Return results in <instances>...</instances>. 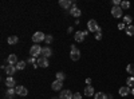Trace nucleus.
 <instances>
[{
	"mask_svg": "<svg viewBox=\"0 0 134 99\" xmlns=\"http://www.w3.org/2000/svg\"><path fill=\"white\" fill-rule=\"evenodd\" d=\"M87 30L90 31V32H95V34H98V32L102 31V28L98 26V23H97L94 19H91V20L87 21Z\"/></svg>",
	"mask_w": 134,
	"mask_h": 99,
	"instance_id": "1",
	"label": "nucleus"
},
{
	"mask_svg": "<svg viewBox=\"0 0 134 99\" xmlns=\"http://www.w3.org/2000/svg\"><path fill=\"white\" fill-rule=\"evenodd\" d=\"M42 47L39 46V44H34L32 47H31V50H30V54H31V56L32 58H36V56H40L42 55Z\"/></svg>",
	"mask_w": 134,
	"mask_h": 99,
	"instance_id": "2",
	"label": "nucleus"
},
{
	"mask_svg": "<svg viewBox=\"0 0 134 99\" xmlns=\"http://www.w3.org/2000/svg\"><path fill=\"white\" fill-rule=\"evenodd\" d=\"M44 39H46V35L40 31L35 32V34L32 35V42L35 43V44H38V43H40V42H44Z\"/></svg>",
	"mask_w": 134,
	"mask_h": 99,
	"instance_id": "3",
	"label": "nucleus"
},
{
	"mask_svg": "<svg viewBox=\"0 0 134 99\" xmlns=\"http://www.w3.org/2000/svg\"><path fill=\"white\" fill-rule=\"evenodd\" d=\"M70 58H71V60H74V62H76V60H79V58H81V51L78 50L75 46H71V52H70Z\"/></svg>",
	"mask_w": 134,
	"mask_h": 99,
	"instance_id": "4",
	"label": "nucleus"
},
{
	"mask_svg": "<svg viewBox=\"0 0 134 99\" xmlns=\"http://www.w3.org/2000/svg\"><path fill=\"white\" fill-rule=\"evenodd\" d=\"M122 14H124V9L121 8V5H118V7H113V8H111V15H113L115 19L121 18V16H122Z\"/></svg>",
	"mask_w": 134,
	"mask_h": 99,
	"instance_id": "5",
	"label": "nucleus"
},
{
	"mask_svg": "<svg viewBox=\"0 0 134 99\" xmlns=\"http://www.w3.org/2000/svg\"><path fill=\"white\" fill-rule=\"evenodd\" d=\"M15 90H16V94H18L19 96H26V95L28 94V90L26 89L24 86H16Z\"/></svg>",
	"mask_w": 134,
	"mask_h": 99,
	"instance_id": "6",
	"label": "nucleus"
},
{
	"mask_svg": "<svg viewBox=\"0 0 134 99\" xmlns=\"http://www.w3.org/2000/svg\"><path fill=\"white\" fill-rule=\"evenodd\" d=\"M72 94L70 90H62L60 95H59V99H72Z\"/></svg>",
	"mask_w": 134,
	"mask_h": 99,
	"instance_id": "7",
	"label": "nucleus"
},
{
	"mask_svg": "<svg viewBox=\"0 0 134 99\" xmlns=\"http://www.w3.org/2000/svg\"><path fill=\"white\" fill-rule=\"evenodd\" d=\"M85 38H86V36L83 35V32H82V31L75 32V35H74V39H75V42H76V43H83Z\"/></svg>",
	"mask_w": 134,
	"mask_h": 99,
	"instance_id": "8",
	"label": "nucleus"
},
{
	"mask_svg": "<svg viewBox=\"0 0 134 99\" xmlns=\"http://www.w3.org/2000/svg\"><path fill=\"white\" fill-rule=\"evenodd\" d=\"M38 66H40L42 68H47V67H48V59L40 56V58L38 59Z\"/></svg>",
	"mask_w": 134,
	"mask_h": 99,
	"instance_id": "9",
	"label": "nucleus"
},
{
	"mask_svg": "<svg viewBox=\"0 0 134 99\" xmlns=\"http://www.w3.org/2000/svg\"><path fill=\"white\" fill-rule=\"evenodd\" d=\"M5 84H7L8 89H15L16 87V82H15V79L12 78V76H8V78L5 79Z\"/></svg>",
	"mask_w": 134,
	"mask_h": 99,
	"instance_id": "10",
	"label": "nucleus"
},
{
	"mask_svg": "<svg viewBox=\"0 0 134 99\" xmlns=\"http://www.w3.org/2000/svg\"><path fill=\"white\" fill-rule=\"evenodd\" d=\"M59 5L64 9H69L72 7V3H71V0H59Z\"/></svg>",
	"mask_w": 134,
	"mask_h": 99,
	"instance_id": "11",
	"label": "nucleus"
},
{
	"mask_svg": "<svg viewBox=\"0 0 134 99\" xmlns=\"http://www.w3.org/2000/svg\"><path fill=\"white\" fill-rule=\"evenodd\" d=\"M62 86H63V82H60V80H54L52 84H51V89H52L54 91H59V90H62Z\"/></svg>",
	"mask_w": 134,
	"mask_h": 99,
	"instance_id": "12",
	"label": "nucleus"
},
{
	"mask_svg": "<svg viewBox=\"0 0 134 99\" xmlns=\"http://www.w3.org/2000/svg\"><path fill=\"white\" fill-rule=\"evenodd\" d=\"M7 62H8V64H12V66H16V64L19 63V62H18V58H16V55H15V54H11V55H8Z\"/></svg>",
	"mask_w": 134,
	"mask_h": 99,
	"instance_id": "13",
	"label": "nucleus"
},
{
	"mask_svg": "<svg viewBox=\"0 0 134 99\" xmlns=\"http://www.w3.org/2000/svg\"><path fill=\"white\" fill-rule=\"evenodd\" d=\"M5 72L8 76H12L15 72H16V66H12V64H8L5 67Z\"/></svg>",
	"mask_w": 134,
	"mask_h": 99,
	"instance_id": "14",
	"label": "nucleus"
},
{
	"mask_svg": "<svg viewBox=\"0 0 134 99\" xmlns=\"http://www.w3.org/2000/svg\"><path fill=\"white\" fill-rule=\"evenodd\" d=\"M130 92H131V90H130V87H127V86H124V87L119 89V95L121 96H127Z\"/></svg>",
	"mask_w": 134,
	"mask_h": 99,
	"instance_id": "15",
	"label": "nucleus"
},
{
	"mask_svg": "<svg viewBox=\"0 0 134 99\" xmlns=\"http://www.w3.org/2000/svg\"><path fill=\"white\" fill-rule=\"evenodd\" d=\"M51 55H52V51H51V48L50 47H44L43 50H42V55H40V56H43V58H50L51 56Z\"/></svg>",
	"mask_w": 134,
	"mask_h": 99,
	"instance_id": "16",
	"label": "nucleus"
},
{
	"mask_svg": "<svg viewBox=\"0 0 134 99\" xmlns=\"http://www.w3.org/2000/svg\"><path fill=\"white\" fill-rule=\"evenodd\" d=\"M83 94H85V96H94L95 95L94 94V87L93 86H87L85 89V91H83Z\"/></svg>",
	"mask_w": 134,
	"mask_h": 99,
	"instance_id": "17",
	"label": "nucleus"
},
{
	"mask_svg": "<svg viewBox=\"0 0 134 99\" xmlns=\"http://www.w3.org/2000/svg\"><path fill=\"white\" fill-rule=\"evenodd\" d=\"M70 14H71V16H74V18H79V16L82 15V11H81L79 8H71V9H70Z\"/></svg>",
	"mask_w": 134,
	"mask_h": 99,
	"instance_id": "18",
	"label": "nucleus"
},
{
	"mask_svg": "<svg viewBox=\"0 0 134 99\" xmlns=\"http://www.w3.org/2000/svg\"><path fill=\"white\" fill-rule=\"evenodd\" d=\"M19 42V38L18 36H8V39H7V43L8 44H16V43Z\"/></svg>",
	"mask_w": 134,
	"mask_h": 99,
	"instance_id": "19",
	"label": "nucleus"
},
{
	"mask_svg": "<svg viewBox=\"0 0 134 99\" xmlns=\"http://www.w3.org/2000/svg\"><path fill=\"white\" fill-rule=\"evenodd\" d=\"M15 95H16V90L15 89H8L7 90V98L8 99H12Z\"/></svg>",
	"mask_w": 134,
	"mask_h": 99,
	"instance_id": "20",
	"label": "nucleus"
},
{
	"mask_svg": "<svg viewBox=\"0 0 134 99\" xmlns=\"http://www.w3.org/2000/svg\"><path fill=\"white\" fill-rule=\"evenodd\" d=\"M125 32H126L127 36H133V35H134V26H127Z\"/></svg>",
	"mask_w": 134,
	"mask_h": 99,
	"instance_id": "21",
	"label": "nucleus"
},
{
	"mask_svg": "<svg viewBox=\"0 0 134 99\" xmlns=\"http://www.w3.org/2000/svg\"><path fill=\"white\" fill-rule=\"evenodd\" d=\"M94 99H109V95H106L103 92H97L94 95Z\"/></svg>",
	"mask_w": 134,
	"mask_h": 99,
	"instance_id": "22",
	"label": "nucleus"
},
{
	"mask_svg": "<svg viewBox=\"0 0 134 99\" xmlns=\"http://www.w3.org/2000/svg\"><path fill=\"white\" fill-rule=\"evenodd\" d=\"M26 64H27V62L20 60V62L16 64V70H24V68H26Z\"/></svg>",
	"mask_w": 134,
	"mask_h": 99,
	"instance_id": "23",
	"label": "nucleus"
},
{
	"mask_svg": "<svg viewBox=\"0 0 134 99\" xmlns=\"http://www.w3.org/2000/svg\"><path fill=\"white\" fill-rule=\"evenodd\" d=\"M121 8L122 9H127V8H130V2H126V0H124V2H121Z\"/></svg>",
	"mask_w": 134,
	"mask_h": 99,
	"instance_id": "24",
	"label": "nucleus"
},
{
	"mask_svg": "<svg viewBox=\"0 0 134 99\" xmlns=\"http://www.w3.org/2000/svg\"><path fill=\"white\" fill-rule=\"evenodd\" d=\"M131 21H133V18H131V16L126 15V16L124 18V23H125V24H127V26H131Z\"/></svg>",
	"mask_w": 134,
	"mask_h": 99,
	"instance_id": "25",
	"label": "nucleus"
},
{
	"mask_svg": "<svg viewBox=\"0 0 134 99\" xmlns=\"http://www.w3.org/2000/svg\"><path fill=\"white\" fill-rule=\"evenodd\" d=\"M126 71L134 76V64H127V67H126Z\"/></svg>",
	"mask_w": 134,
	"mask_h": 99,
	"instance_id": "26",
	"label": "nucleus"
},
{
	"mask_svg": "<svg viewBox=\"0 0 134 99\" xmlns=\"http://www.w3.org/2000/svg\"><path fill=\"white\" fill-rule=\"evenodd\" d=\"M126 84H127V87H133V86H134V76H130V78H127Z\"/></svg>",
	"mask_w": 134,
	"mask_h": 99,
	"instance_id": "27",
	"label": "nucleus"
},
{
	"mask_svg": "<svg viewBox=\"0 0 134 99\" xmlns=\"http://www.w3.org/2000/svg\"><path fill=\"white\" fill-rule=\"evenodd\" d=\"M66 78V75L63 74V72H57V80H60V82H63V79Z\"/></svg>",
	"mask_w": 134,
	"mask_h": 99,
	"instance_id": "28",
	"label": "nucleus"
},
{
	"mask_svg": "<svg viewBox=\"0 0 134 99\" xmlns=\"http://www.w3.org/2000/svg\"><path fill=\"white\" fill-rule=\"evenodd\" d=\"M44 43H46V44H51V43H52V36H51V35H46Z\"/></svg>",
	"mask_w": 134,
	"mask_h": 99,
	"instance_id": "29",
	"label": "nucleus"
},
{
	"mask_svg": "<svg viewBox=\"0 0 134 99\" xmlns=\"http://www.w3.org/2000/svg\"><path fill=\"white\" fill-rule=\"evenodd\" d=\"M27 63H30V64H36L38 62L35 60V58H32V56H31V58H28V60H27Z\"/></svg>",
	"mask_w": 134,
	"mask_h": 99,
	"instance_id": "30",
	"label": "nucleus"
},
{
	"mask_svg": "<svg viewBox=\"0 0 134 99\" xmlns=\"http://www.w3.org/2000/svg\"><path fill=\"white\" fill-rule=\"evenodd\" d=\"M72 99H82V94L81 92H75L74 96H72Z\"/></svg>",
	"mask_w": 134,
	"mask_h": 99,
	"instance_id": "31",
	"label": "nucleus"
},
{
	"mask_svg": "<svg viewBox=\"0 0 134 99\" xmlns=\"http://www.w3.org/2000/svg\"><path fill=\"white\" fill-rule=\"evenodd\" d=\"M95 39H97V40H100V39H102V34H100V32L95 34Z\"/></svg>",
	"mask_w": 134,
	"mask_h": 99,
	"instance_id": "32",
	"label": "nucleus"
},
{
	"mask_svg": "<svg viewBox=\"0 0 134 99\" xmlns=\"http://www.w3.org/2000/svg\"><path fill=\"white\" fill-rule=\"evenodd\" d=\"M125 28V23H119L118 24V30H124Z\"/></svg>",
	"mask_w": 134,
	"mask_h": 99,
	"instance_id": "33",
	"label": "nucleus"
},
{
	"mask_svg": "<svg viewBox=\"0 0 134 99\" xmlns=\"http://www.w3.org/2000/svg\"><path fill=\"white\" fill-rule=\"evenodd\" d=\"M86 83L90 86V84H91V79H90V78H87V79H86Z\"/></svg>",
	"mask_w": 134,
	"mask_h": 99,
	"instance_id": "34",
	"label": "nucleus"
},
{
	"mask_svg": "<svg viewBox=\"0 0 134 99\" xmlns=\"http://www.w3.org/2000/svg\"><path fill=\"white\" fill-rule=\"evenodd\" d=\"M82 32H83V35H85V36H87V35H88V32H90V31L87 30V31H82Z\"/></svg>",
	"mask_w": 134,
	"mask_h": 99,
	"instance_id": "35",
	"label": "nucleus"
},
{
	"mask_svg": "<svg viewBox=\"0 0 134 99\" xmlns=\"http://www.w3.org/2000/svg\"><path fill=\"white\" fill-rule=\"evenodd\" d=\"M67 32H69V34H71V32H72V27H69V30H67Z\"/></svg>",
	"mask_w": 134,
	"mask_h": 99,
	"instance_id": "36",
	"label": "nucleus"
},
{
	"mask_svg": "<svg viewBox=\"0 0 134 99\" xmlns=\"http://www.w3.org/2000/svg\"><path fill=\"white\" fill-rule=\"evenodd\" d=\"M131 94L134 95V87H133V89H131Z\"/></svg>",
	"mask_w": 134,
	"mask_h": 99,
	"instance_id": "37",
	"label": "nucleus"
},
{
	"mask_svg": "<svg viewBox=\"0 0 134 99\" xmlns=\"http://www.w3.org/2000/svg\"><path fill=\"white\" fill-rule=\"evenodd\" d=\"M109 99H113V96H111V95H109Z\"/></svg>",
	"mask_w": 134,
	"mask_h": 99,
	"instance_id": "38",
	"label": "nucleus"
},
{
	"mask_svg": "<svg viewBox=\"0 0 134 99\" xmlns=\"http://www.w3.org/2000/svg\"><path fill=\"white\" fill-rule=\"evenodd\" d=\"M54 99H55V98H54Z\"/></svg>",
	"mask_w": 134,
	"mask_h": 99,
	"instance_id": "39",
	"label": "nucleus"
}]
</instances>
